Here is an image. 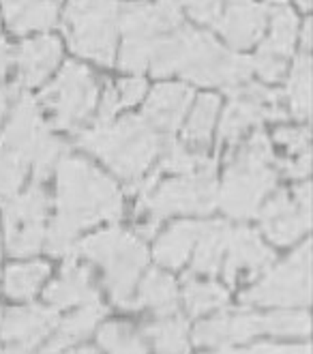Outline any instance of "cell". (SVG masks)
<instances>
[{"label": "cell", "mask_w": 313, "mask_h": 354, "mask_svg": "<svg viewBox=\"0 0 313 354\" xmlns=\"http://www.w3.org/2000/svg\"><path fill=\"white\" fill-rule=\"evenodd\" d=\"M73 252L103 268V281L114 305L124 309L133 297L140 273L149 264V249L144 241L133 232L114 225L75 243Z\"/></svg>", "instance_id": "8992f818"}, {"label": "cell", "mask_w": 313, "mask_h": 354, "mask_svg": "<svg viewBox=\"0 0 313 354\" xmlns=\"http://www.w3.org/2000/svg\"><path fill=\"white\" fill-rule=\"evenodd\" d=\"M41 103L50 112L52 127L77 133L91 120L99 103V82L88 67L69 60L41 93Z\"/></svg>", "instance_id": "8fae6325"}, {"label": "cell", "mask_w": 313, "mask_h": 354, "mask_svg": "<svg viewBox=\"0 0 313 354\" xmlns=\"http://www.w3.org/2000/svg\"><path fill=\"white\" fill-rule=\"evenodd\" d=\"M118 97H120V108H131L144 97L146 93V82L142 77H129L118 82Z\"/></svg>", "instance_id": "d590c367"}, {"label": "cell", "mask_w": 313, "mask_h": 354, "mask_svg": "<svg viewBox=\"0 0 313 354\" xmlns=\"http://www.w3.org/2000/svg\"><path fill=\"white\" fill-rule=\"evenodd\" d=\"M303 48L309 50L311 48V19H307L303 26Z\"/></svg>", "instance_id": "b9f144b4"}, {"label": "cell", "mask_w": 313, "mask_h": 354, "mask_svg": "<svg viewBox=\"0 0 313 354\" xmlns=\"http://www.w3.org/2000/svg\"><path fill=\"white\" fill-rule=\"evenodd\" d=\"M270 9L256 0H225L217 30L234 50L254 48L264 35Z\"/></svg>", "instance_id": "e0dca14e"}, {"label": "cell", "mask_w": 313, "mask_h": 354, "mask_svg": "<svg viewBox=\"0 0 313 354\" xmlns=\"http://www.w3.org/2000/svg\"><path fill=\"white\" fill-rule=\"evenodd\" d=\"M56 213L46 234L50 256H69L82 230L122 217L118 185L95 163L69 151L56 163Z\"/></svg>", "instance_id": "6da1fadb"}, {"label": "cell", "mask_w": 313, "mask_h": 354, "mask_svg": "<svg viewBox=\"0 0 313 354\" xmlns=\"http://www.w3.org/2000/svg\"><path fill=\"white\" fill-rule=\"evenodd\" d=\"M58 324V309L44 305L13 307L0 318V346L7 352H30L46 344Z\"/></svg>", "instance_id": "2e32d148"}, {"label": "cell", "mask_w": 313, "mask_h": 354, "mask_svg": "<svg viewBox=\"0 0 313 354\" xmlns=\"http://www.w3.org/2000/svg\"><path fill=\"white\" fill-rule=\"evenodd\" d=\"M229 232H232V227L221 219L204 223V230H202V234L193 247L196 254L191 260L189 273H202V275L219 273L221 264H223L225 249H227Z\"/></svg>", "instance_id": "484cf974"}, {"label": "cell", "mask_w": 313, "mask_h": 354, "mask_svg": "<svg viewBox=\"0 0 313 354\" xmlns=\"http://www.w3.org/2000/svg\"><path fill=\"white\" fill-rule=\"evenodd\" d=\"M311 318L307 311H277V314H221L204 320L193 330V342L206 348L229 350V346L252 342L260 335L307 337Z\"/></svg>", "instance_id": "9c48e42d"}, {"label": "cell", "mask_w": 313, "mask_h": 354, "mask_svg": "<svg viewBox=\"0 0 313 354\" xmlns=\"http://www.w3.org/2000/svg\"><path fill=\"white\" fill-rule=\"evenodd\" d=\"M245 305L258 307H309L311 305V243H303L294 254L240 295Z\"/></svg>", "instance_id": "7c38bea8"}, {"label": "cell", "mask_w": 313, "mask_h": 354, "mask_svg": "<svg viewBox=\"0 0 313 354\" xmlns=\"http://www.w3.org/2000/svg\"><path fill=\"white\" fill-rule=\"evenodd\" d=\"M182 24L180 0H157L155 5H127L118 11L122 46L118 67L124 71L149 69L159 39Z\"/></svg>", "instance_id": "ba28073f"}, {"label": "cell", "mask_w": 313, "mask_h": 354, "mask_svg": "<svg viewBox=\"0 0 313 354\" xmlns=\"http://www.w3.org/2000/svg\"><path fill=\"white\" fill-rule=\"evenodd\" d=\"M0 318H3V316H0Z\"/></svg>", "instance_id": "f6af8a7d"}, {"label": "cell", "mask_w": 313, "mask_h": 354, "mask_svg": "<svg viewBox=\"0 0 313 354\" xmlns=\"http://www.w3.org/2000/svg\"><path fill=\"white\" fill-rule=\"evenodd\" d=\"M48 277H50V264L46 262L11 264L3 275V290L11 299L28 301L39 292L41 283Z\"/></svg>", "instance_id": "f1b7e54d"}, {"label": "cell", "mask_w": 313, "mask_h": 354, "mask_svg": "<svg viewBox=\"0 0 313 354\" xmlns=\"http://www.w3.org/2000/svg\"><path fill=\"white\" fill-rule=\"evenodd\" d=\"M118 11L116 0H69L62 15L69 48L97 65L112 67L116 60Z\"/></svg>", "instance_id": "30bf717a"}, {"label": "cell", "mask_w": 313, "mask_h": 354, "mask_svg": "<svg viewBox=\"0 0 313 354\" xmlns=\"http://www.w3.org/2000/svg\"><path fill=\"white\" fill-rule=\"evenodd\" d=\"M277 157L270 138L258 129L229 153L223 183L217 189V204L232 219L258 217L260 206L277 183Z\"/></svg>", "instance_id": "5b68a950"}, {"label": "cell", "mask_w": 313, "mask_h": 354, "mask_svg": "<svg viewBox=\"0 0 313 354\" xmlns=\"http://www.w3.org/2000/svg\"><path fill=\"white\" fill-rule=\"evenodd\" d=\"M193 91L184 84H159L149 101H146L142 116L149 120L153 127L163 133L165 138H172L174 131L182 124L187 112L191 108Z\"/></svg>", "instance_id": "ffe728a7"}, {"label": "cell", "mask_w": 313, "mask_h": 354, "mask_svg": "<svg viewBox=\"0 0 313 354\" xmlns=\"http://www.w3.org/2000/svg\"><path fill=\"white\" fill-rule=\"evenodd\" d=\"M225 0H180V5H184L187 13H189L196 22L206 24V26H217L221 11H223Z\"/></svg>", "instance_id": "836d02e7"}, {"label": "cell", "mask_w": 313, "mask_h": 354, "mask_svg": "<svg viewBox=\"0 0 313 354\" xmlns=\"http://www.w3.org/2000/svg\"><path fill=\"white\" fill-rule=\"evenodd\" d=\"M277 170L290 178H307L311 172V149L298 153L296 159H277Z\"/></svg>", "instance_id": "8d00e7d4"}, {"label": "cell", "mask_w": 313, "mask_h": 354, "mask_svg": "<svg viewBox=\"0 0 313 354\" xmlns=\"http://www.w3.org/2000/svg\"><path fill=\"white\" fill-rule=\"evenodd\" d=\"M298 3V7L303 9V11H309L311 9V0H296Z\"/></svg>", "instance_id": "7bdbcfd3"}, {"label": "cell", "mask_w": 313, "mask_h": 354, "mask_svg": "<svg viewBox=\"0 0 313 354\" xmlns=\"http://www.w3.org/2000/svg\"><path fill=\"white\" fill-rule=\"evenodd\" d=\"M3 206L5 243L13 258H28L46 247L50 196L41 180H32L26 192H19Z\"/></svg>", "instance_id": "4fadbf2b"}, {"label": "cell", "mask_w": 313, "mask_h": 354, "mask_svg": "<svg viewBox=\"0 0 313 354\" xmlns=\"http://www.w3.org/2000/svg\"><path fill=\"white\" fill-rule=\"evenodd\" d=\"M285 95L290 101V112L296 118L305 120L311 116V58L309 54L296 56L290 71Z\"/></svg>", "instance_id": "1f68e13d"}, {"label": "cell", "mask_w": 313, "mask_h": 354, "mask_svg": "<svg viewBox=\"0 0 313 354\" xmlns=\"http://www.w3.org/2000/svg\"><path fill=\"white\" fill-rule=\"evenodd\" d=\"M106 314H108V309L101 305V301L93 303V305H82L69 318L58 320V324H56L52 335L48 337L44 350L46 352H60V350H67L79 342L88 339Z\"/></svg>", "instance_id": "cb8c5ba5"}, {"label": "cell", "mask_w": 313, "mask_h": 354, "mask_svg": "<svg viewBox=\"0 0 313 354\" xmlns=\"http://www.w3.org/2000/svg\"><path fill=\"white\" fill-rule=\"evenodd\" d=\"M142 335L151 339L159 352H189V322L184 318L172 316H159L155 322H146L142 326Z\"/></svg>", "instance_id": "f546056e"}, {"label": "cell", "mask_w": 313, "mask_h": 354, "mask_svg": "<svg viewBox=\"0 0 313 354\" xmlns=\"http://www.w3.org/2000/svg\"><path fill=\"white\" fill-rule=\"evenodd\" d=\"M97 342L110 352H146L144 335L127 322L103 324L97 333Z\"/></svg>", "instance_id": "d6a6232c"}, {"label": "cell", "mask_w": 313, "mask_h": 354, "mask_svg": "<svg viewBox=\"0 0 313 354\" xmlns=\"http://www.w3.org/2000/svg\"><path fill=\"white\" fill-rule=\"evenodd\" d=\"M11 60H13L11 48L7 46V41H5V39H0V82H3V77L7 75Z\"/></svg>", "instance_id": "ab89813d"}, {"label": "cell", "mask_w": 313, "mask_h": 354, "mask_svg": "<svg viewBox=\"0 0 313 354\" xmlns=\"http://www.w3.org/2000/svg\"><path fill=\"white\" fill-rule=\"evenodd\" d=\"M204 230V223L200 221H178L168 232H165L155 245V260L161 266L180 268L189 260L193 247Z\"/></svg>", "instance_id": "d4e9b609"}, {"label": "cell", "mask_w": 313, "mask_h": 354, "mask_svg": "<svg viewBox=\"0 0 313 354\" xmlns=\"http://www.w3.org/2000/svg\"><path fill=\"white\" fill-rule=\"evenodd\" d=\"M270 22H273L270 24V35L260 46L256 56L287 62V58L292 56V52H294L296 32H298L296 13L292 11L287 5L277 7V9L270 11Z\"/></svg>", "instance_id": "4316f807"}, {"label": "cell", "mask_w": 313, "mask_h": 354, "mask_svg": "<svg viewBox=\"0 0 313 354\" xmlns=\"http://www.w3.org/2000/svg\"><path fill=\"white\" fill-rule=\"evenodd\" d=\"M170 140L174 138L159 133L144 116H124L120 120L95 124L86 131H77L75 144L86 153L97 155L127 185L129 194H133L146 170L163 153Z\"/></svg>", "instance_id": "277c9868"}, {"label": "cell", "mask_w": 313, "mask_h": 354, "mask_svg": "<svg viewBox=\"0 0 313 354\" xmlns=\"http://www.w3.org/2000/svg\"><path fill=\"white\" fill-rule=\"evenodd\" d=\"M62 58V44L56 37L26 39L13 50L17 67V86L35 88L54 73Z\"/></svg>", "instance_id": "d6986e66"}, {"label": "cell", "mask_w": 313, "mask_h": 354, "mask_svg": "<svg viewBox=\"0 0 313 354\" xmlns=\"http://www.w3.org/2000/svg\"><path fill=\"white\" fill-rule=\"evenodd\" d=\"M151 309L153 314L159 316H172L178 309V288L174 279L168 273L153 268L149 270L137 288L135 299H129V303L124 305V309Z\"/></svg>", "instance_id": "603a6c76"}, {"label": "cell", "mask_w": 313, "mask_h": 354, "mask_svg": "<svg viewBox=\"0 0 313 354\" xmlns=\"http://www.w3.org/2000/svg\"><path fill=\"white\" fill-rule=\"evenodd\" d=\"M309 138L311 131L309 127H279L273 133V140L283 144L290 153H305L309 151Z\"/></svg>", "instance_id": "e575fe53"}, {"label": "cell", "mask_w": 313, "mask_h": 354, "mask_svg": "<svg viewBox=\"0 0 313 354\" xmlns=\"http://www.w3.org/2000/svg\"><path fill=\"white\" fill-rule=\"evenodd\" d=\"M44 297L54 309H71L101 301L91 268L77 264L75 258H67V262L62 264L60 275L46 288Z\"/></svg>", "instance_id": "44dd1931"}, {"label": "cell", "mask_w": 313, "mask_h": 354, "mask_svg": "<svg viewBox=\"0 0 313 354\" xmlns=\"http://www.w3.org/2000/svg\"><path fill=\"white\" fill-rule=\"evenodd\" d=\"M182 286H184V290H182L184 307L191 316H200V314H206V311L221 309L229 301L227 290L221 283L200 281V279H196V273H187L182 277Z\"/></svg>", "instance_id": "4dcf8cb0"}, {"label": "cell", "mask_w": 313, "mask_h": 354, "mask_svg": "<svg viewBox=\"0 0 313 354\" xmlns=\"http://www.w3.org/2000/svg\"><path fill=\"white\" fill-rule=\"evenodd\" d=\"M249 352H283V354H290V352H311V346L309 344H270V342H260V344H254L249 348Z\"/></svg>", "instance_id": "f35d334b"}, {"label": "cell", "mask_w": 313, "mask_h": 354, "mask_svg": "<svg viewBox=\"0 0 313 354\" xmlns=\"http://www.w3.org/2000/svg\"><path fill=\"white\" fill-rule=\"evenodd\" d=\"M151 71L157 77L178 73L202 86H221L225 93L252 77V60L232 54L193 26L180 24L165 32L153 52Z\"/></svg>", "instance_id": "3957f363"}, {"label": "cell", "mask_w": 313, "mask_h": 354, "mask_svg": "<svg viewBox=\"0 0 313 354\" xmlns=\"http://www.w3.org/2000/svg\"><path fill=\"white\" fill-rule=\"evenodd\" d=\"M67 151V144L50 133L37 101L26 93L19 95L0 136V204L22 192L30 172L32 180H48Z\"/></svg>", "instance_id": "7a4b0ae2"}, {"label": "cell", "mask_w": 313, "mask_h": 354, "mask_svg": "<svg viewBox=\"0 0 313 354\" xmlns=\"http://www.w3.org/2000/svg\"><path fill=\"white\" fill-rule=\"evenodd\" d=\"M217 161L208 159L202 168L189 174L170 178L159 187L140 194L135 215L149 213L151 221L142 227V234L151 239L157 230V223L170 215H208L217 206Z\"/></svg>", "instance_id": "52a82bcc"}, {"label": "cell", "mask_w": 313, "mask_h": 354, "mask_svg": "<svg viewBox=\"0 0 313 354\" xmlns=\"http://www.w3.org/2000/svg\"><path fill=\"white\" fill-rule=\"evenodd\" d=\"M99 106V114H97V124H103V122H110L114 120V116L118 114L120 110V97H118V88L116 86H108L106 93L101 95V103Z\"/></svg>", "instance_id": "74e56055"}, {"label": "cell", "mask_w": 313, "mask_h": 354, "mask_svg": "<svg viewBox=\"0 0 313 354\" xmlns=\"http://www.w3.org/2000/svg\"><path fill=\"white\" fill-rule=\"evenodd\" d=\"M62 0H0L9 30L26 35L48 30L56 24Z\"/></svg>", "instance_id": "7402d4cb"}, {"label": "cell", "mask_w": 313, "mask_h": 354, "mask_svg": "<svg viewBox=\"0 0 313 354\" xmlns=\"http://www.w3.org/2000/svg\"><path fill=\"white\" fill-rule=\"evenodd\" d=\"M227 95L232 97V101L225 108L219 124V140L227 144H238L243 133L254 124L287 118V110L281 106L283 95L275 88L247 80L243 84L229 88Z\"/></svg>", "instance_id": "5bb4252c"}, {"label": "cell", "mask_w": 313, "mask_h": 354, "mask_svg": "<svg viewBox=\"0 0 313 354\" xmlns=\"http://www.w3.org/2000/svg\"><path fill=\"white\" fill-rule=\"evenodd\" d=\"M17 88L15 86H0V124L5 120V114L9 110V101L15 97Z\"/></svg>", "instance_id": "60d3db41"}, {"label": "cell", "mask_w": 313, "mask_h": 354, "mask_svg": "<svg viewBox=\"0 0 313 354\" xmlns=\"http://www.w3.org/2000/svg\"><path fill=\"white\" fill-rule=\"evenodd\" d=\"M273 262H275V252L266 243H262L258 232L243 225L229 232L225 260L221 264L223 277L227 283H234L238 273H243V270H247L249 277H256V273L268 268Z\"/></svg>", "instance_id": "ac0fdd59"}, {"label": "cell", "mask_w": 313, "mask_h": 354, "mask_svg": "<svg viewBox=\"0 0 313 354\" xmlns=\"http://www.w3.org/2000/svg\"><path fill=\"white\" fill-rule=\"evenodd\" d=\"M264 234L277 245L296 243L311 227V183H301L292 189H279L258 211Z\"/></svg>", "instance_id": "9a60e30c"}, {"label": "cell", "mask_w": 313, "mask_h": 354, "mask_svg": "<svg viewBox=\"0 0 313 354\" xmlns=\"http://www.w3.org/2000/svg\"><path fill=\"white\" fill-rule=\"evenodd\" d=\"M217 114H219V97L211 95V93L202 95L193 106L189 118H187L184 129H182L184 147L206 155L208 147H211V136H213Z\"/></svg>", "instance_id": "83f0119b"}, {"label": "cell", "mask_w": 313, "mask_h": 354, "mask_svg": "<svg viewBox=\"0 0 313 354\" xmlns=\"http://www.w3.org/2000/svg\"><path fill=\"white\" fill-rule=\"evenodd\" d=\"M266 3H270V5H277V7H283V5H287V0H266Z\"/></svg>", "instance_id": "ee69618b"}]
</instances>
